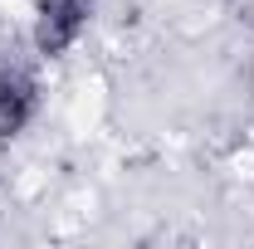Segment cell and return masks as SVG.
<instances>
[{
  "mask_svg": "<svg viewBox=\"0 0 254 249\" xmlns=\"http://www.w3.org/2000/svg\"><path fill=\"white\" fill-rule=\"evenodd\" d=\"M230 5H235L240 15H250V10H254V0H230Z\"/></svg>",
  "mask_w": 254,
  "mask_h": 249,
  "instance_id": "3",
  "label": "cell"
},
{
  "mask_svg": "<svg viewBox=\"0 0 254 249\" xmlns=\"http://www.w3.org/2000/svg\"><path fill=\"white\" fill-rule=\"evenodd\" d=\"M98 0H39V15H34V54L44 59H59L78 44V34L88 30Z\"/></svg>",
  "mask_w": 254,
  "mask_h": 249,
  "instance_id": "1",
  "label": "cell"
},
{
  "mask_svg": "<svg viewBox=\"0 0 254 249\" xmlns=\"http://www.w3.org/2000/svg\"><path fill=\"white\" fill-rule=\"evenodd\" d=\"M39 113V78L25 59L0 54V137H20Z\"/></svg>",
  "mask_w": 254,
  "mask_h": 249,
  "instance_id": "2",
  "label": "cell"
}]
</instances>
